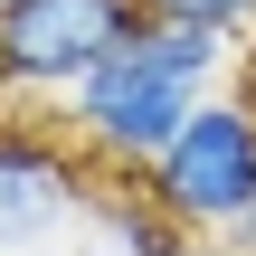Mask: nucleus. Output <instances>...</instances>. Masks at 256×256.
Listing matches in <instances>:
<instances>
[{
    "label": "nucleus",
    "mask_w": 256,
    "mask_h": 256,
    "mask_svg": "<svg viewBox=\"0 0 256 256\" xmlns=\"http://www.w3.org/2000/svg\"><path fill=\"white\" fill-rule=\"evenodd\" d=\"M0 10H10V0H0Z\"/></svg>",
    "instance_id": "0eeeda50"
},
{
    "label": "nucleus",
    "mask_w": 256,
    "mask_h": 256,
    "mask_svg": "<svg viewBox=\"0 0 256 256\" xmlns=\"http://www.w3.org/2000/svg\"><path fill=\"white\" fill-rule=\"evenodd\" d=\"M142 28V0H10L0 10V95L66 104L124 38Z\"/></svg>",
    "instance_id": "7ed1b4c3"
},
{
    "label": "nucleus",
    "mask_w": 256,
    "mask_h": 256,
    "mask_svg": "<svg viewBox=\"0 0 256 256\" xmlns=\"http://www.w3.org/2000/svg\"><path fill=\"white\" fill-rule=\"evenodd\" d=\"M142 10L152 19H200V28H228V38L256 19V0H142Z\"/></svg>",
    "instance_id": "39448f33"
},
{
    "label": "nucleus",
    "mask_w": 256,
    "mask_h": 256,
    "mask_svg": "<svg viewBox=\"0 0 256 256\" xmlns=\"http://www.w3.org/2000/svg\"><path fill=\"white\" fill-rule=\"evenodd\" d=\"M180 228H200V238H218L238 209H256V114L238 95H200L190 104V124L133 171Z\"/></svg>",
    "instance_id": "f03ea898"
},
{
    "label": "nucleus",
    "mask_w": 256,
    "mask_h": 256,
    "mask_svg": "<svg viewBox=\"0 0 256 256\" xmlns=\"http://www.w3.org/2000/svg\"><path fill=\"white\" fill-rule=\"evenodd\" d=\"M95 162L86 142L57 124H28V114H0V256H38L57 238H86V209H95Z\"/></svg>",
    "instance_id": "20e7f679"
},
{
    "label": "nucleus",
    "mask_w": 256,
    "mask_h": 256,
    "mask_svg": "<svg viewBox=\"0 0 256 256\" xmlns=\"http://www.w3.org/2000/svg\"><path fill=\"white\" fill-rule=\"evenodd\" d=\"M228 57H238V38H228V28L152 19V10H142V28H133V38H124L86 86H66L57 124L86 142V162H95V171H142V162L190 124V104H200V95H218Z\"/></svg>",
    "instance_id": "f257e3e1"
},
{
    "label": "nucleus",
    "mask_w": 256,
    "mask_h": 256,
    "mask_svg": "<svg viewBox=\"0 0 256 256\" xmlns=\"http://www.w3.org/2000/svg\"><path fill=\"white\" fill-rule=\"evenodd\" d=\"M218 247H228V256H256V209H238V218L218 228Z\"/></svg>",
    "instance_id": "423d86ee"
}]
</instances>
